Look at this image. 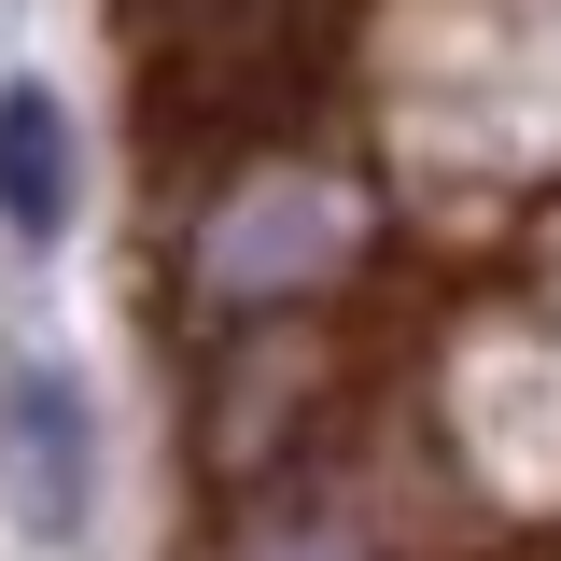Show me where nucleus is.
Here are the masks:
<instances>
[{
  "label": "nucleus",
  "mask_w": 561,
  "mask_h": 561,
  "mask_svg": "<svg viewBox=\"0 0 561 561\" xmlns=\"http://www.w3.org/2000/svg\"><path fill=\"white\" fill-rule=\"evenodd\" d=\"M99 491H113V435H99V393L57 337L0 351V519L28 561H84L99 548Z\"/></svg>",
  "instance_id": "1"
},
{
  "label": "nucleus",
  "mask_w": 561,
  "mask_h": 561,
  "mask_svg": "<svg viewBox=\"0 0 561 561\" xmlns=\"http://www.w3.org/2000/svg\"><path fill=\"white\" fill-rule=\"evenodd\" d=\"M70 183H84V154H70L57 84H0V239L14 253H57L70 239Z\"/></svg>",
  "instance_id": "2"
}]
</instances>
